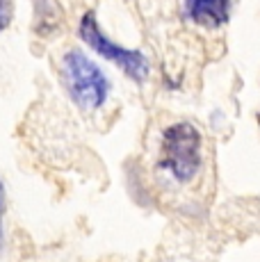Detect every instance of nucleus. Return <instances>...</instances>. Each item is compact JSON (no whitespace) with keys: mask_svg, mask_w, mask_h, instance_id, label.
I'll return each mask as SVG.
<instances>
[{"mask_svg":"<svg viewBox=\"0 0 260 262\" xmlns=\"http://www.w3.org/2000/svg\"><path fill=\"white\" fill-rule=\"evenodd\" d=\"M201 133L189 121H174L160 135L158 171L176 185H187L201 171Z\"/></svg>","mask_w":260,"mask_h":262,"instance_id":"nucleus-1","label":"nucleus"},{"mask_svg":"<svg viewBox=\"0 0 260 262\" xmlns=\"http://www.w3.org/2000/svg\"><path fill=\"white\" fill-rule=\"evenodd\" d=\"M3 219H5V185L0 180V251L5 246V228H3Z\"/></svg>","mask_w":260,"mask_h":262,"instance_id":"nucleus-6","label":"nucleus"},{"mask_svg":"<svg viewBox=\"0 0 260 262\" xmlns=\"http://www.w3.org/2000/svg\"><path fill=\"white\" fill-rule=\"evenodd\" d=\"M59 78L69 98L84 112L101 110L110 96V78L82 48H69L59 59Z\"/></svg>","mask_w":260,"mask_h":262,"instance_id":"nucleus-2","label":"nucleus"},{"mask_svg":"<svg viewBox=\"0 0 260 262\" xmlns=\"http://www.w3.org/2000/svg\"><path fill=\"white\" fill-rule=\"evenodd\" d=\"M78 34L82 39V43L87 48H92L94 53H98L101 57L114 62L128 78H133L135 82H146L148 71H151V62L148 57L142 53V50H135V48H126L121 43L112 41L107 34L103 32V28L98 25L96 14L89 9V12L82 14L78 25Z\"/></svg>","mask_w":260,"mask_h":262,"instance_id":"nucleus-3","label":"nucleus"},{"mask_svg":"<svg viewBox=\"0 0 260 262\" xmlns=\"http://www.w3.org/2000/svg\"><path fill=\"white\" fill-rule=\"evenodd\" d=\"M258 121H260V117H258Z\"/></svg>","mask_w":260,"mask_h":262,"instance_id":"nucleus-7","label":"nucleus"},{"mask_svg":"<svg viewBox=\"0 0 260 262\" xmlns=\"http://www.w3.org/2000/svg\"><path fill=\"white\" fill-rule=\"evenodd\" d=\"M12 21V0H0V32Z\"/></svg>","mask_w":260,"mask_h":262,"instance_id":"nucleus-5","label":"nucleus"},{"mask_svg":"<svg viewBox=\"0 0 260 262\" xmlns=\"http://www.w3.org/2000/svg\"><path fill=\"white\" fill-rule=\"evenodd\" d=\"M185 18L192 23L206 25V28H219L228 21L231 0H185L183 5Z\"/></svg>","mask_w":260,"mask_h":262,"instance_id":"nucleus-4","label":"nucleus"}]
</instances>
